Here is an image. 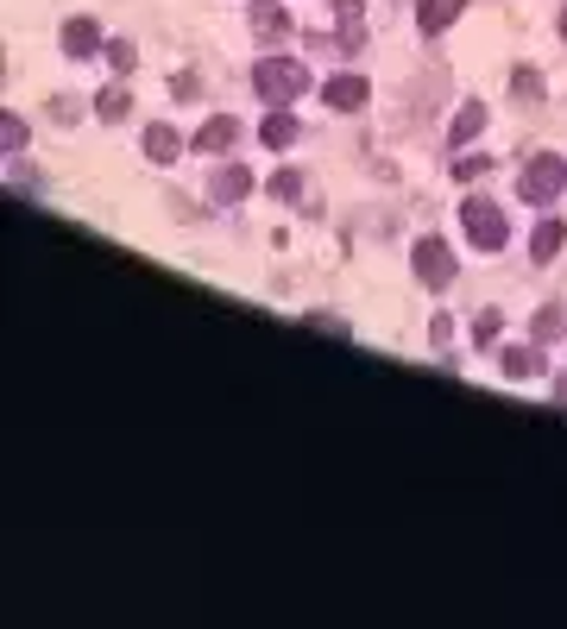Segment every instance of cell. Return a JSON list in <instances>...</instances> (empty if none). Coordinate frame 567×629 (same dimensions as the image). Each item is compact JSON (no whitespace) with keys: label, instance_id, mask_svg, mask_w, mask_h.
Returning <instances> with one entry per match:
<instances>
[{"label":"cell","instance_id":"obj_1","mask_svg":"<svg viewBox=\"0 0 567 629\" xmlns=\"http://www.w3.org/2000/svg\"><path fill=\"white\" fill-rule=\"evenodd\" d=\"M253 89H258V101L290 107L297 95H310V70H303L297 57H265V63L253 70Z\"/></svg>","mask_w":567,"mask_h":629},{"label":"cell","instance_id":"obj_2","mask_svg":"<svg viewBox=\"0 0 567 629\" xmlns=\"http://www.w3.org/2000/svg\"><path fill=\"white\" fill-rule=\"evenodd\" d=\"M517 196L536 201V208H548L555 196H567V158H562V151L530 158V164H523V183H517Z\"/></svg>","mask_w":567,"mask_h":629},{"label":"cell","instance_id":"obj_3","mask_svg":"<svg viewBox=\"0 0 567 629\" xmlns=\"http://www.w3.org/2000/svg\"><path fill=\"white\" fill-rule=\"evenodd\" d=\"M461 226H466V240H473L479 252L505 246V214H498V201H486V196L461 201Z\"/></svg>","mask_w":567,"mask_h":629},{"label":"cell","instance_id":"obj_4","mask_svg":"<svg viewBox=\"0 0 567 629\" xmlns=\"http://www.w3.org/2000/svg\"><path fill=\"white\" fill-rule=\"evenodd\" d=\"M410 265H416V277H423L429 290H448V283H454V252L441 246L436 233H423V240L410 246Z\"/></svg>","mask_w":567,"mask_h":629},{"label":"cell","instance_id":"obj_5","mask_svg":"<svg viewBox=\"0 0 567 629\" xmlns=\"http://www.w3.org/2000/svg\"><path fill=\"white\" fill-rule=\"evenodd\" d=\"M253 196V171L246 164H221V171L208 176V201H221V208H233V201Z\"/></svg>","mask_w":567,"mask_h":629},{"label":"cell","instance_id":"obj_6","mask_svg":"<svg viewBox=\"0 0 567 629\" xmlns=\"http://www.w3.org/2000/svg\"><path fill=\"white\" fill-rule=\"evenodd\" d=\"M461 13H466V0H423V7H416V25H423L429 38H441L448 25H461Z\"/></svg>","mask_w":567,"mask_h":629},{"label":"cell","instance_id":"obj_7","mask_svg":"<svg viewBox=\"0 0 567 629\" xmlns=\"http://www.w3.org/2000/svg\"><path fill=\"white\" fill-rule=\"evenodd\" d=\"M297 132H303V126H297V114H290V107H271V114L258 120V139H265L271 151H290V145H297Z\"/></svg>","mask_w":567,"mask_h":629},{"label":"cell","instance_id":"obj_8","mask_svg":"<svg viewBox=\"0 0 567 629\" xmlns=\"http://www.w3.org/2000/svg\"><path fill=\"white\" fill-rule=\"evenodd\" d=\"M322 101H328L335 114H354L366 101V75H328V82H322Z\"/></svg>","mask_w":567,"mask_h":629},{"label":"cell","instance_id":"obj_9","mask_svg":"<svg viewBox=\"0 0 567 629\" xmlns=\"http://www.w3.org/2000/svg\"><path fill=\"white\" fill-rule=\"evenodd\" d=\"M233 139H240V120H228V114H215L208 126H196V139H189V145H196V151L208 158V151H233Z\"/></svg>","mask_w":567,"mask_h":629},{"label":"cell","instance_id":"obj_10","mask_svg":"<svg viewBox=\"0 0 567 629\" xmlns=\"http://www.w3.org/2000/svg\"><path fill=\"white\" fill-rule=\"evenodd\" d=\"M479 126H486V101H466L461 114H454V126H448V145H454V151L473 145V139H479Z\"/></svg>","mask_w":567,"mask_h":629},{"label":"cell","instance_id":"obj_11","mask_svg":"<svg viewBox=\"0 0 567 629\" xmlns=\"http://www.w3.org/2000/svg\"><path fill=\"white\" fill-rule=\"evenodd\" d=\"M498 365H505L511 384H523V377H542V352L536 347H505L498 352Z\"/></svg>","mask_w":567,"mask_h":629},{"label":"cell","instance_id":"obj_12","mask_svg":"<svg viewBox=\"0 0 567 629\" xmlns=\"http://www.w3.org/2000/svg\"><path fill=\"white\" fill-rule=\"evenodd\" d=\"M562 240H567V226L555 221V214H548V221H536V233H530V258H536V265H548V258L562 252Z\"/></svg>","mask_w":567,"mask_h":629},{"label":"cell","instance_id":"obj_13","mask_svg":"<svg viewBox=\"0 0 567 629\" xmlns=\"http://www.w3.org/2000/svg\"><path fill=\"white\" fill-rule=\"evenodd\" d=\"M95 45H102L95 20H70V25H63V50H70V57H89Z\"/></svg>","mask_w":567,"mask_h":629},{"label":"cell","instance_id":"obj_14","mask_svg":"<svg viewBox=\"0 0 567 629\" xmlns=\"http://www.w3.org/2000/svg\"><path fill=\"white\" fill-rule=\"evenodd\" d=\"M183 151V139L171 132V126H146V158H158V164H171Z\"/></svg>","mask_w":567,"mask_h":629},{"label":"cell","instance_id":"obj_15","mask_svg":"<svg viewBox=\"0 0 567 629\" xmlns=\"http://www.w3.org/2000/svg\"><path fill=\"white\" fill-rule=\"evenodd\" d=\"M253 32H265V38L290 32V20H284V7H278V0H253Z\"/></svg>","mask_w":567,"mask_h":629},{"label":"cell","instance_id":"obj_16","mask_svg":"<svg viewBox=\"0 0 567 629\" xmlns=\"http://www.w3.org/2000/svg\"><path fill=\"white\" fill-rule=\"evenodd\" d=\"M127 107H132V101H127V89H102V95H95V114H102V120H120Z\"/></svg>","mask_w":567,"mask_h":629},{"label":"cell","instance_id":"obj_17","mask_svg":"<svg viewBox=\"0 0 567 629\" xmlns=\"http://www.w3.org/2000/svg\"><path fill=\"white\" fill-rule=\"evenodd\" d=\"M498 327H505V315H498V308H479V322H473V340H479V347H498Z\"/></svg>","mask_w":567,"mask_h":629},{"label":"cell","instance_id":"obj_18","mask_svg":"<svg viewBox=\"0 0 567 629\" xmlns=\"http://www.w3.org/2000/svg\"><path fill=\"white\" fill-rule=\"evenodd\" d=\"M26 139H32V132H26V120H20V114H0V145H7V151H20Z\"/></svg>","mask_w":567,"mask_h":629},{"label":"cell","instance_id":"obj_19","mask_svg":"<svg viewBox=\"0 0 567 629\" xmlns=\"http://www.w3.org/2000/svg\"><path fill=\"white\" fill-rule=\"evenodd\" d=\"M271 196H278V201H303V176L278 171V176H271Z\"/></svg>","mask_w":567,"mask_h":629},{"label":"cell","instance_id":"obj_20","mask_svg":"<svg viewBox=\"0 0 567 629\" xmlns=\"http://www.w3.org/2000/svg\"><path fill=\"white\" fill-rule=\"evenodd\" d=\"M555 334H562V308H542L536 315V347H548Z\"/></svg>","mask_w":567,"mask_h":629},{"label":"cell","instance_id":"obj_21","mask_svg":"<svg viewBox=\"0 0 567 629\" xmlns=\"http://www.w3.org/2000/svg\"><path fill=\"white\" fill-rule=\"evenodd\" d=\"M310 327H315V334H328V340H347V334H354L340 315H310Z\"/></svg>","mask_w":567,"mask_h":629},{"label":"cell","instance_id":"obj_22","mask_svg":"<svg viewBox=\"0 0 567 629\" xmlns=\"http://www.w3.org/2000/svg\"><path fill=\"white\" fill-rule=\"evenodd\" d=\"M107 63H114V70H132V45H127V38H114V45H107Z\"/></svg>","mask_w":567,"mask_h":629},{"label":"cell","instance_id":"obj_23","mask_svg":"<svg viewBox=\"0 0 567 629\" xmlns=\"http://www.w3.org/2000/svg\"><path fill=\"white\" fill-rule=\"evenodd\" d=\"M429 340H436V347H448V340H454V315H436V322H429Z\"/></svg>","mask_w":567,"mask_h":629},{"label":"cell","instance_id":"obj_24","mask_svg":"<svg viewBox=\"0 0 567 629\" xmlns=\"http://www.w3.org/2000/svg\"><path fill=\"white\" fill-rule=\"evenodd\" d=\"M517 95H530V101L542 95V82H536V70H517Z\"/></svg>","mask_w":567,"mask_h":629},{"label":"cell","instance_id":"obj_25","mask_svg":"<svg viewBox=\"0 0 567 629\" xmlns=\"http://www.w3.org/2000/svg\"><path fill=\"white\" fill-rule=\"evenodd\" d=\"M555 403H567V372H562V377H555Z\"/></svg>","mask_w":567,"mask_h":629},{"label":"cell","instance_id":"obj_26","mask_svg":"<svg viewBox=\"0 0 567 629\" xmlns=\"http://www.w3.org/2000/svg\"><path fill=\"white\" fill-rule=\"evenodd\" d=\"M562 38H567V7H562Z\"/></svg>","mask_w":567,"mask_h":629}]
</instances>
